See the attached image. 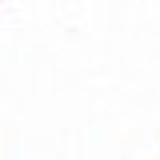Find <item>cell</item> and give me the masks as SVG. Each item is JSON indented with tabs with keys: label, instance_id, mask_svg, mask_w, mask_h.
<instances>
[]
</instances>
